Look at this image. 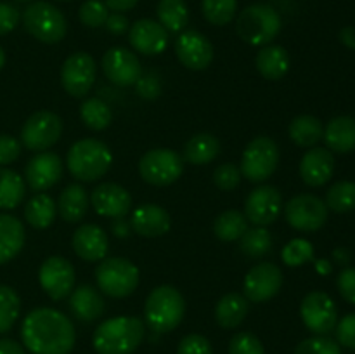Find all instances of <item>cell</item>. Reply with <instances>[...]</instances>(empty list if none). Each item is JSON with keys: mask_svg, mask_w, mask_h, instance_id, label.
Masks as SVG:
<instances>
[{"mask_svg": "<svg viewBox=\"0 0 355 354\" xmlns=\"http://www.w3.org/2000/svg\"><path fill=\"white\" fill-rule=\"evenodd\" d=\"M21 339L31 354H69L76 342L71 319L52 307H38L26 314Z\"/></svg>", "mask_w": 355, "mask_h": 354, "instance_id": "cell-1", "label": "cell"}, {"mask_svg": "<svg viewBox=\"0 0 355 354\" xmlns=\"http://www.w3.org/2000/svg\"><path fill=\"white\" fill-rule=\"evenodd\" d=\"M146 325L134 316L106 319L96 328L92 346L97 354H132L142 344Z\"/></svg>", "mask_w": 355, "mask_h": 354, "instance_id": "cell-2", "label": "cell"}, {"mask_svg": "<svg viewBox=\"0 0 355 354\" xmlns=\"http://www.w3.org/2000/svg\"><path fill=\"white\" fill-rule=\"evenodd\" d=\"M186 314V301L172 285L156 287L146 298V325L156 333H168L180 325Z\"/></svg>", "mask_w": 355, "mask_h": 354, "instance_id": "cell-3", "label": "cell"}, {"mask_svg": "<svg viewBox=\"0 0 355 354\" xmlns=\"http://www.w3.org/2000/svg\"><path fill=\"white\" fill-rule=\"evenodd\" d=\"M113 155L99 139H80L69 148L66 165L75 179L94 183L110 170Z\"/></svg>", "mask_w": 355, "mask_h": 354, "instance_id": "cell-4", "label": "cell"}, {"mask_svg": "<svg viewBox=\"0 0 355 354\" xmlns=\"http://www.w3.org/2000/svg\"><path fill=\"white\" fill-rule=\"evenodd\" d=\"M283 21L269 3H252L238 16L236 30L243 42L250 45H269L279 35Z\"/></svg>", "mask_w": 355, "mask_h": 354, "instance_id": "cell-5", "label": "cell"}, {"mask_svg": "<svg viewBox=\"0 0 355 354\" xmlns=\"http://www.w3.org/2000/svg\"><path fill=\"white\" fill-rule=\"evenodd\" d=\"M23 24L28 33L44 44H58L66 37L68 24L61 10L52 3L33 2L24 9Z\"/></svg>", "mask_w": 355, "mask_h": 354, "instance_id": "cell-6", "label": "cell"}, {"mask_svg": "<svg viewBox=\"0 0 355 354\" xmlns=\"http://www.w3.org/2000/svg\"><path fill=\"white\" fill-rule=\"evenodd\" d=\"M97 287L113 298H123L134 294L139 285V269L125 257L103 259L96 269Z\"/></svg>", "mask_w": 355, "mask_h": 354, "instance_id": "cell-7", "label": "cell"}, {"mask_svg": "<svg viewBox=\"0 0 355 354\" xmlns=\"http://www.w3.org/2000/svg\"><path fill=\"white\" fill-rule=\"evenodd\" d=\"M279 163V148L267 135H259L248 142L241 156V176L250 183H263L269 179Z\"/></svg>", "mask_w": 355, "mask_h": 354, "instance_id": "cell-8", "label": "cell"}, {"mask_svg": "<svg viewBox=\"0 0 355 354\" xmlns=\"http://www.w3.org/2000/svg\"><path fill=\"white\" fill-rule=\"evenodd\" d=\"M139 172L142 179L153 186H170L182 176L184 162L173 149L156 148L142 156Z\"/></svg>", "mask_w": 355, "mask_h": 354, "instance_id": "cell-9", "label": "cell"}, {"mask_svg": "<svg viewBox=\"0 0 355 354\" xmlns=\"http://www.w3.org/2000/svg\"><path fill=\"white\" fill-rule=\"evenodd\" d=\"M62 134V120L52 111H37L21 128V144L30 151L42 153L52 148Z\"/></svg>", "mask_w": 355, "mask_h": 354, "instance_id": "cell-10", "label": "cell"}, {"mask_svg": "<svg viewBox=\"0 0 355 354\" xmlns=\"http://www.w3.org/2000/svg\"><path fill=\"white\" fill-rule=\"evenodd\" d=\"M284 217L291 228L312 233L321 229L328 221V207L314 194H298L284 207Z\"/></svg>", "mask_w": 355, "mask_h": 354, "instance_id": "cell-11", "label": "cell"}, {"mask_svg": "<svg viewBox=\"0 0 355 354\" xmlns=\"http://www.w3.org/2000/svg\"><path fill=\"white\" fill-rule=\"evenodd\" d=\"M97 75L96 61L87 52H75L66 61L61 68V85L71 97H85L94 87Z\"/></svg>", "mask_w": 355, "mask_h": 354, "instance_id": "cell-12", "label": "cell"}, {"mask_svg": "<svg viewBox=\"0 0 355 354\" xmlns=\"http://www.w3.org/2000/svg\"><path fill=\"white\" fill-rule=\"evenodd\" d=\"M300 316L304 325L314 335H328L338 323L336 304L324 292H311L305 295L300 305Z\"/></svg>", "mask_w": 355, "mask_h": 354, "instance_id": "cell-13", "label": "cell"}, {"mask_svg": "<svg viewBox=\"0 0 355 354\" xmlns=\"http://www.w3.org/2000/svg\"><path fill=\"white\" fill-rule=\"evenodd\" d=\"M75 267L61 255H52L42 262L38 271V283L45 294L54 301H62L75 288Z\"/></svg>", "mask_w": 355, "mask_h": 354, "instance_id": "cell-14", "label": "cell"}, {"mask_svg": "<svg viewBox=\"0 0 355 354\" xmlns=\"http://www.w3.org/2000/svg\"><path fill=\"white\" fill-rule=\"evenodd\" d=\"M283 287V271L274 262H260L248 271L243 281V292L250 302H267Z\"/></svg>", "mask_w": 355, "mask_h": 354, "instance_id": "cell-15", "label": "cell"}, {"mask_svg": "<svg viewBox=\"0 0 355 354\" xmlns=\"http://www.w3.org/2000/svg\"><path fill=\"white\" fill-rule=\"evenodd\" d=\"M283 208V196L279 189L274 186H259L246 196L245 217L255 226L272 224L277 221Z\"/></svg>", "mask_w": 355, "mask_h": 354, "instance_id": "cell-16", "label": "cell"}, {"mask_svg": "<svg viewBox=\"0 0 355 354\" xmlns=\"http://www.w3.org/2000/svg\"><path fill=\"white\" fill-rule=\"evenodd\" d=\"M103 71L106 78L118 87L135 85L142 75L139 58L125 47H113L103 56Z\"/></svg>", "mask_w": 355, "mask_h": 354, "instance_id": "cell-17", "label": "cell"}, {"mask_svg": "<svg viewBox=\"0 0 355 354\" xmlns=\"http://www.w3.org/2000/svg\"><path fill=\"white\" fill-rule=\"evenodd\" d=\"M175 54L186 68L201 71L214 61V45L198 30H186L177 38Z\"/></svg>", "mask_w": 355, "mask_h": 354, "instance_id": "cell-18", "label": "cell"}, {"mask_svg": "<svg viewBox=\"0 0 355 354\" xmlns=\"http://www.w3.org/2000/svg\"><path fill=\"white\" fill-rule=\"evenodd\" d=\"M62 160L55 153L42 151L28 162L24 179L33 191H45L59 183L62 177Z\"/></svg>", "mask_w": 355, "mask_h": 354, "instance_id": "cell-19", "label": "cell"}, {"mask_svg": "<svg viewBox=\"0 0 355 354\" xmlns=\"http://www.w3.org/2000/svg\"><path fill=\"white\" fill-rule=\"evenodd\" d=\"M128 42L139 54L158 56L168 45V31L158 21L139 19L128 30Z\"/></svg>", "mask_w": 355, "mask_h": 354, "instance_id": "cell-20", "label": "cell"}, {"mask_svg": "<svg viewBox=\"0 0 355 354\" xmlns=\"http://www.w3.org/2000/svg\"><path fill=\"white\" fill-rule=\"evenodd\" d=\"M94 210L103 217H125L132 208V196L123 186L116 183H103L90 196Z\"/></svg>", "mask_w": 355, "mask_h": 354, "instance_id": "cell-21", "label": "cell"}, {"mask_svg": "<svg viewBox=\"0 0 355 354\" xmlns=\"http://www.w3.org/2000/svg\"><path fill=\"white\" fill-rule=\"evenodd\" d=\"M73 250L85 262H97L106 259L110 239L106 231L97 224H83L73 235Z\"/></svg>", "mask_w": 355, "mask_h": 354, "instance_id": "cell-22", "label": "cell"}, {"mask_svg": "<svg viewBox=\"0 0 355 354\" xmlns=\"http://www.w3.org/2000/svg\"><path fill=\"white\" fill-rule=\"evenodd\" d=\"M130 226L139 236L144 238H156L163 236L172 228L168 212L156 203H144L137 207L132 214Z\"/></svg>", "mask_w": 355, "mask_h": 354, "instance_id": "cell-23", "label": "cell"}, {"mask_svg": "<svg viewBox=\"0 0 355 354\" xmlns=\"http://www.w3.org/2000/svg\"><path fill=\"white\" fill-rule=\"evenodd\" d=\"M335 172V156L326 148H312L300 162V176L312 187L324 186Z\"/></svg>", "mask_w": 355, "mask_h": 354, "instance_id": "cell-24", "label": "cell"}, {"mask_svg": "<svg viewBox=\"0 0 355 354\" xmlns=\"http://www.w3.org/2000/svg\"><path fill=\"white\" fill-rule=\"evenodd\" d=\"M69 295H71L69 297V309L80 321H96L106 311V302H104L103 295L92 285H80Z\"/></svg>", "mask_w": 355, "mask_h": 354, "instance_id": "cell-25", "label": "cell"}, {"mask_svg": "<svg viewBox=\"0 0 355 354\" xmlns=\"http://www.w3.org/2000/svg\"><path fill=\"white\" fill-rule=\"evenodd\" d=\"M26 233L19 219L0 214V266L12 260L24 246Z\"/></svg>", "mask_w": 355, "mask_h": 354, "instance_id": "cell-26", "label": "cell"}, {"mask_svg": "<svg viewBox=\"0 0 355 354\" xmlns=\"http://www.w3.org/2000/svg\"><path fill=\"white\" fill-rule=\"evenodd\" d=\"M326 146L329 151L345 155L355 149V118L352 117H336L326 125L322 134Z\"/></svg>", "mask_w": 355, "mask_h": 354, "instance_id": "cell-27", "label": "cell"}, {"mask_svg": "<svg viewBox=\"0 0 355 354\" xmlns=\"http://www.w3.org/2000/svg\"><path fill=\"white\" fill-rule=\"evenodd\" d=\"M255 66L266 80H281L290 69V56L281 45H266L257 54Z\"/></svg>", "mask_w": 355, "mask_h": 354, "instance_id": "cell-28", "label": "cell"}, {"mask_svg": "<svg viewBox=\"0 0 355 354\" xmlns=\"http://www.w3.org/2000/svg\"><path fill=\"white\" fill-rule=\"evenodd\" d=\"M58 210L66 222H80L89 210V194L80 184H68L59 194Z\"/></svg>", "mask_w": 355, "mask_h": 354, "instance_id": "cell-29", "label": "cell"}, {"mask_svg": "<svg viewBox=\"0 0 355 354\" xmlns=\"http://www.w3.org/2000/svg\"><path fill=\"white\" fill-rule=\"evenodd\" d=\"M248 314V298L241 294L224 295L215 305V319L225 330L238 328Z\"/></svg>", "mask_w": 355, "mask_h": 354, "instance_id": "cell-30", "label": "cell"}, {"mask_svg": "<svg viewBox=\"0 0 355 354\" xmlns=\"http://www.w3.org/2000/svg\"><path fill=\"white\" fill-rule=\"evenodd\" d=\"M220 153V142L214 134H196L184 146V160L191 165H207Z\"/></svg>", "mask_w": 355, "mask_h": 354, "instance_id": "cell-31", "label": "cell"}, {"mask_svg": "<svg viewBox=\"0 0 355 354\" xmlns=\"http://www.w3.org/2000/svg\"><path fill=\"white\" fill-rule=\"evenodd\" d=\"M288 134L295 144L302 146V148H314L322 139L324 128H322L319 118L312 117V115H300L291 120Z\"/></svg>", "mask_w": 355, "mask_h": 354, "instance_id": "cell-32", "label": "cell"}, {"mask_svg": "<svg viewBox=\"0 0 355 354\" xmlns=\"http://www.w3.org/2000/svg\"><path fill=\"white\" fill-rule=\"evenodd\" d=\"M55 208L58 205H55L54 198L45 193H38L24 207V219L31 228L47 229L54 222Z\"/></svg>", "mask_w": 355, "mask_h": 354, "instance_id": "cell-33", "label": "cell"}, {"mask_svg": "<svg viewBox=\"0 0 355 354\" xmlns=\"http://www.w3.org/2000/svg\"><path fill=\"white\" fill-rule=\"evenodd\" d=\"M24 179L14 170L0 167V208L12 210L24 200Z\"/></svg>", "mask_w": 355, "mask_h": 354, "instance_id": "cell-34", "label": "cell"}, {"mask_svg": "<svg viewBox=\"0 0 355 354\" xmlns=\"http://www.w3.org/2000/svg\"><path fill=\"white\" fill-rule=\"evenodd\" d=\"M156 14L158 23L172 33H179L189 23V9L184 0H159Z\"/></svg>", "mask_w": 355, "mask_h": 354, "instance_id": "cell-35", "label": "cell"}, {"mask_svg": "<svg viewBox=\"0 0 355 354\" xmlns=\"http://www.w3.org/2000/svg\"><path fill=\"white\" fill-rule=\"evenodd\" d=\"M248 229V219L239 210H225L215 219L214 233L222 242H234L239 239Z\"/></svg>", "mask_w": 355, "mask_h": 354, "instance_id": "cell-36", "label": "cell"}, {"mask_svg": "<svg viewBox=\"0 0 355 354\" xmlns=\"http://www.w3.org/2000/svg\"><path fill=\"white\" fill-rule=\"evenodd\" d=\"M239 248H241V252L245 255L252 257V259L266 257L272 250V236H270V231L262 228V226H255L252 229L248 228L245 235L239 238Z\"/></svg>", "mask_w": 355, "mask_h": 354, "instance_id": "cell-37", "label": "cell"}, {"mask_svg": "<svg viewBox=\"0 0 355 354\" xmlns=\"http://www.w3.org/2000/svg\"><path fill=\"white\" fill-rule=\"evenodd\" d=\"M80 117L90 130H104V128L110 127L111 120H113L110 106L99 97L87 99L80 108Z\"/></svg>", "mask_w": 355, "mask_h": 354, "instance_id": "cell-38", "label": "cell"}, {"mask_svg": "<svg viewBox=\"0 0 355 354\" xmlns=\"http://www.w3.org/2000/svg\"><path fill=\"white\" fill-rule=\"evenodd\" d=\"M21 312V298L14 288L0 285V333H7L17 321Z\"/></svg>", "mask_w": 355, "mask_h": 354, "instance_id": "cell-39", "label": "cell"}, {"mask_svg": "<svg viewBox=\"0 0 355 354\" xmlns=\"http://www.w3.org/2000/svg\"><path fill=\"white\" fill-rule=\"evenodd\" d=\"M326 207L331 208L333 212L345 214L355 208V183L350 180H340L333 184L326 193Z\"/></svg>", "mask_w": 355, "mask_h": 354, "instance_id": "cell-40", "label": "cell"}, {"mask_svg": "<svg viewBox=\"0 0 355 354\" xmlns=\"http://www.w3.org/2000/svg\"><path fill=\"white\" fill-rule=\"evenodd\" d=\"M203 16L215 26H225L231 23L238 9V0H203L201 2Z\"/></svg>", "mask_w": 355, "mask_h": 354, "instance_id": "cell-41", "label": "cell"}, {"mask_svg": "<svg viewBox=\"0 0 355 354\" xmlns=\"http://www.w3.org/2000/svg\"><path fill=\"white\" fill-rule=\"evenodd\" d=\"M281 259H283V262L286 266H302V264L314 259V246H312V243L309 239L295 238L284 245L283 252H281Z\"/></svg>", "mask_w": 355, "mask_h": 354, "instance_id": "cell-42", "label": "cell"}, {"mask_svg": "<svg viewBox=\"0 0 355 354\" xmlns=\"http://www.w3.org/2000/svg\"><path fill=\"white\" fill-rule=\"evenodd\" d=\"M107 16H110L107 6L104 2H101V0H87V2H83L80 6L78 10L80 21L89 28L104 26Z\"/></svg>", "mask_w": 355, "mask_h": 354, "instance_id": "cell-43", "label": "cell"}, {"mask_svg": "<svg viewBox=\"0 0 355 354\" xmlns=\"http://www.w3.org/2000/svg\"><path fill=\"white\" fill-rule=\"evenodd\" d=\"M295 354H342L340 344L326 335H315L302 340L295 349Z\"/></svg>", "mask_w": 355, "mask_h": 354, "instance_id": "cell-44", "label": "cell"}, {"mask_svg": "<svg viewBox=\"0 0 355 354\" xmlns=\"http://www.w3.org/2000/svg\"><path fill=\"white\" fill-rule=\"evenodd\" d=\"M229 354H266L263 344L250 332H239L229 342Z\"/></svg>", "mask_w": 355, "mask_h": 354, "instance_id": "cell-45", "label": "cell"}, {"mask_svg": "<svg viewBox=\"0 0 355 354\" xmlns=\"http://www.w3.org/2000/svg\"><path fill=\"white\" fill-rule=\"evenodd\" d=\"M241 170L234 163H224L214 172V183L218 189L232 191L241 183Z\"/></svg>", "mask_w": 355, "mask_h": 354, "instance_id": "cell-46", "label": "cell"}, {"mask_svg": "<svg viewBox=\"0 0 355 354\" xmlns=\"http://www.w3.org/2000/svg\"><path fill=\"white\" fill-rule=\"evenodd\" d=\"M177 354H214V349L207 337L200 335V333H191L180 340Z\"/></svg>", "mask_w": 355, "mask_h": 354, "instance_id": "cell-47", "label": "cell"}, {"mask_svg": "<svg viewBox=\"0 0 355 354\" xmlns=\"http://www.w3.org/2000/svg\"><path fill=\"white\" fill-rule=\"evenodd\" d=\"M135 89H137V94L142 99H156V97L162 94V82H159V76L153 71L141 75L137 82H135Z\"/></svg>", "mask_w": 355, "mask_h": 354, "instance_id": "cell-48", "label": "cell"}, {"mask_svg": "<svg viewBox=\"0 0 355 354\" xmlns=\"http://www.w3.org/2000/svg\"><path fill=\"white\" fill-rule=\"evenodd\" d=\"M336 340L340 346L355 349V312L347 314L336 323Z\"/></svg>", "mask_w": 355, "mask_h": 354, "instance_id": "cell-49", "label": "cell"}, {"mask_svg": "<svg viewBox=\"0 0 355 354\" xmlns=\"http://www.w3.org/2000/svg\"><path fill=\"white\" fill-rule=\"evenodd\" d=\"M21 155V142L9 134H0V167H6Z\"/></svg>", "mask_w": 355, "mask_h": 354, "instance_id": "cell-50", "label": "cell"}, {"mask_svg": "<svg viewBox=\"0 0 355 354\" xmlns=\"http://www.w3.org/2000/svg\"><path fill=\"white\" fill-rule=\"evenodd\" d=\"M336 287H338L340 295L345 298L347 302L355 305V267H347L338 274L336 280Z\"/></svg>", "mask_w": 355, "mask_h": 354, "instance_id": "cell-51", "label": "cell"}, {"mask_svg": "<svg viewBox=\"0 0 355 354\" xmlns=\"http://www.w3.org/2000/svg\"><path fill=\"white\" fill-rule=\"evenodd\" d=\"M21 19L19 10L7 2H0V37L10 33Z\"/></svg>", "mask_w": 355, "mask_h": 354, "instance_id": "cell-52", "label": "cell"}, {"mask_svg": "<svg viewBox=\"0 0 355 354\" xmlns=\"http://www.w3.org/2000/svg\"><path fill=\"white\" fill-rule=\"evenodd\" d=\"M106 30L113 35H123L130 30L128 26V19L121 12H113L107 16L106 23H104Z\"/></svg>", "mask_w": 355, "mask_h": 354, "instance_id": "cell-53", "label": "cell"}, {"mask_svg": "<svg viewBox=\"0 0 355 354\" xmlns=\"http://www.w3.org/2000/svg\"><path fill=\"white\" fill-rule=\"evenodd\" d=\"M0 354H26V351L16 340L0 339Z\"/></svg>", "mask_w": 355, "mask_h": 354, "instance_id": "cell-54", "label": "cell"}, {"mask_svg": "<svg viewBox=\"0 0 355 354\" xmlns=\"http://www.w3.org/2000/svg\"><path fill=\"white\" fill-rule=\"evenodd\" d=\"M139 0H104L107 9L114 10V12H123V10H130L137 6Z\"/></svg>", "mask_w": 355, "mask_h": 354, "instance_id": "cell-55", "label": "cell"}, {"mask_svg": "<svg viewBox=\"0 0 355 354\" xmlns=\"http://www.w3.org/2000/svg\"><path fill=\"white\" fill-rule=\"evenodd\" d=\"M130 222L125 221L123 217H118L113 221V233L118 236V238H127L130 235Z\"/></svg>", "mask_w": 355, "mask_h": 354, "instance_id": "cell-56", "label": "cell"}, {"mask_svg": "<svg viewBox=\"0 0 355 354\" xmlns=\"http://www.w3.org/2000/svg\"><path fill=\"white\" fill-rule=\"evenodd\" d=\"M340 40L343 45H347L349 49L355 51V28L354 26H345L340 31Z\"/></svg>", "mask_w": 355, "mask_h": 354, "instance_id": "cell-57", "label": "cell"}, {"mask_svg": "<svg viewBox=\"0 0 355 354\" xmlns=\"http://www.w3.org/2000/svg\"><path fill=\"white\" fill-rule=\"evenodd\" d=\"M331 264H329L328 259H319L315 260V271H318L319 274H322V276H326V274L331 273Z\"/></svg>", "mask_w": 355, "mask_h": 354, "instance_id": "cell-58", "label": "cell"}, {"mask_svg": "<svg viewBox=\"0 0 355 354\" xmlns=\"http://www.w3.org/2000/svg\"><path fill=\"white\" fill-rule=\"evenodd\" d=\"M333 257H335L338 264H347L350 260V253L347 252L345 248H336L335 252H333Z\"/></svg>", "mask_w": 355, "mask_h": 354, "instance_id": "cell-59", "label": "cell"}, {"mask_svg": "<svg viewBox=\"0 0 355 354\" xmlns=\"http://www.w3.org/2000/svg\"><path fill=\"white\" fill-rule=\"evenodd\" d=\"M3 65H6V52H3V49L0 47V69L3 68Z\"/></svg>", "mask_w": 355, "mask_h": 354, "instance_id": "cell-60", "label": "cell"}, {"mask_svg": "<svg viewBox=\"0 0 355 354\" xmlns=\"http://www.w3.org/2000/svg\"><path fill=\"white\" fill-rule=\"evenodd\" d=\"M17 2H31V0H17Z\"/></svg>", "mask_w": 355, "mask_h": 354, "instance_id": "cell-61", "label": "cell"}, {"mask_svg": "<svg viewBox=\"0 0 355 354\" xmlns=\"http://www.w3.org/2000/svg\"><path fill=\"white\" fill-rule=\"evenodd\" d=\"M58 2H66V0H58Z\"/></svg>", "mask_w": 355, "mask_h": 354, "instance_id": "cell-62", "label": "cell"}]
</instances>
